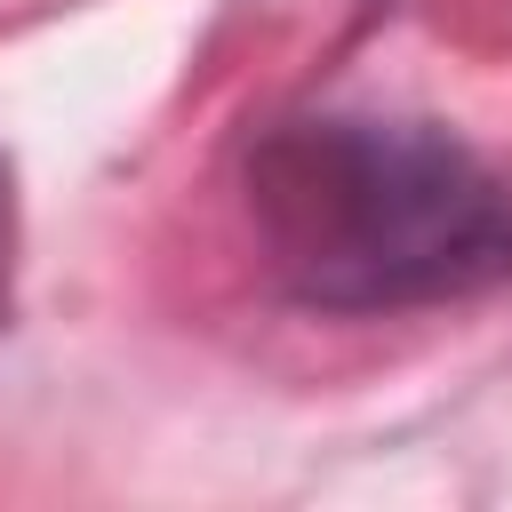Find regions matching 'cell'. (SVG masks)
<instances>
[{"mask_svg":"<svg viewBox=\"0 0 512 512\" xmlns=\"http://www.w3.org/2000/svg\"><path fill=\"white\" fill-rule=\"evenodd\" d=\"M248 192L280 272L336 312L472 296L512 272V192L416 120H296L256 152Z\"/></svg>","mask_w":512,"mask_h":512,"instance_id":"cell-1","label":"cell"}]
</instances>
